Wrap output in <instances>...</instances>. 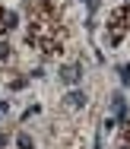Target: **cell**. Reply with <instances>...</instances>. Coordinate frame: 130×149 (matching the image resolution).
<instances>
[{
	"label": "cell",
	"instance_id": "1",
	"mask_svg": "<svg viewBox=\"0 0 130 149\" xmlns=\"http://www.w3.org/2000/svg\"><path fill=\"white\" fill-rule=\"evenodd\" d=\"M111 111H114V120H117V124H124V120L130 118L127 102H124V95H121V92H114V95H111Z\"/></svg>",
	"mask_w": 130,
	"mask_h": 149
},
{
	"label": "cell",
	"instance_id": "2",
	"mask_svg": "<svg viewBox=\"0 0 130 149\" xmlns=\"http://www.w3.org/2000/svg\"><path fill=\"white\" fill-rule=\"evenodd\" d=\"M60 79L70 83V86H76V83L83 79V67H79V63H67V67H60Z\"/></svg>",
	"mask_w": 130,
	"mask_h": 149
},
{
	"label": "cell",
	"instance_id": "7",
	"mask_svg": "<svg viewBox=\"0 0 130 149\" xmlns=\"http://www.w3.org/2000/svg\"><path fill=\"white\" fill-rule=\"evenodd\" d=\"M117 149H130V146H117Z\"/></svg>",
	"mask_w": 130,
	"mask_h": 149
},
{
	"label": "cell",
	"instance_id": "4",
	"mask_svg": "<svg viewBox=\"0 0 130 149\" xmlns=\"http://www.w3.org/2000/svg\"><path fill=\"white\" fill-rule=\"evenodd\" d=\"M16 146L19 149H35V140L29 136V133H19V136H16Z\"/></svg>",
	"mask_w": 130,
	"mask_h": 149
},
{
	"label": "cell",
	"instance_id": "6",
	"mask_svg": "<svg viewBox=\"0 0 130 149\" xmlns=\"http://www.w3.org/2000/svg\"><path fill=\"white\" fill-rule=\"evenodd\" d=\"M6 143H10V136H6V133H0V149H6Z\"/></svg>",
	"mask_w": 130,
	"mask_h": 149
},
{
	"label": "cell",
	"instance_id": "3",
	"mask_svg": "<svg viewBox=\"0 0 130 149\" xmlns=\"http://www.w3.org/2000/svg\"><path fill=\"white\" fill-rule=\"evenodd\" d=\"M67 105H70V108H86V92H83V89L67 92Z\"/></svg>",
	"mask_w": 130,
	"mask_h": 149
},
{
	"label": "cell",
	"instance_id": "5",
	"mask_svg": "<svg viewBox=\"0 0 130 149\" xmlns=\"http://www.w3.org/2000/svg\"><path fill=\"white\" fill-rule=\"evenodd\" d=\"M117 73H121V83H130V63H121Z\"/></svg>",
	"mask_w": 130,
	"mask_h": 149
}]
</instances>
